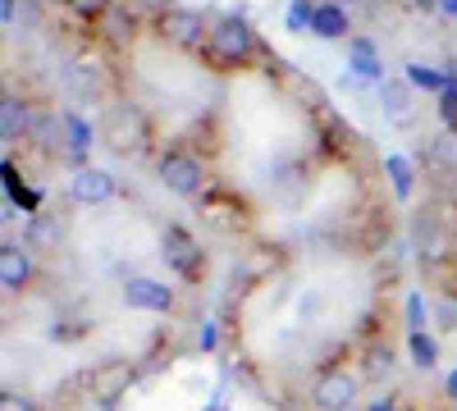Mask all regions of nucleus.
<instances>
[{"label":"nucleus","mask_w":457,"mask_h":411,"mask_svg":"<svg viewBox=\"0 0 457 411\" xmlns=\"http://www.w3.org/2000/svg\"><path fill=\"white\" fill-rule=\"evenodd\" d=\"M407 348H411V361L421 366V370H430V366L439 361V348H435V339H430V333H411V339H407Z\"/></svg>","instance_id":"19"},{"label":"nucleus","mask_w":457,"mask_h":411,"mask_svg":"<svg viewBox=\"0 0 457 411\" xmlns=\"http://www.w3.org/2000/svg\"><path fill=\"white\" fill-rule=\"evenodd\" d=\"M348 69L361 83H385V60H379V51L366 42V37H353L348 42Z\"/></svg>","instance_id":"12"},{"label":"nucleus","mask_w":457,"mask_h":411,"mask_svg":"<svg viewBox=\"0 0 457 411\" xmlns=\"http://www.w3.org/2000/svg\"><path fill=\"white\" fill-rule=\"evenodd\" d=\"M28 279H32V256H28V247L5 242V247H0V288L19 292V288H28Z\"/></svg>","instance_id":"9"},{"label":"nucleus","mask_w":457,"mask_h":411,"mask_svg":"<svg viewBox=\"0 0 457 411\" xmlns=\"http://www.w3.org/2000/svg\"><path fill=\"white\" fill-rule=\"evenodd\" d=\"M379 110L389 124H407L411 119V87L407 83H379Z\"/></svg>","instance_id":"13"},{"label":"nucleus","mask_w":457,"mask_h":411,"mask_svg":"<svg viewBox=\"0 0 457 411\" xmlns=\"http://www.w3.org/2000/svg\"><path fill=\"white\" fill-rule=\"evenodd\" d=\"M252 28L243 23V19H220L215 28H211V46H215V55L220 60H247L252 55Z\"/></svg>","instance_id":"5"},{"label":"nucleus","mask_w":457,"mask_h":411,"mask_svg":"<svg viewBox=\"0 0 457 411\" xmlns=\"http://www.w3.org/2000/svg\"><path fill=\"white\" fill-rule=\"evenodd\" d=\"M156 178L179 197H197L206 188V165L197 156H187V152H165L156 160Z\"/></svg>","instance_id":"1"},{"label":"nucleus","mask_w":457,"mask_h":411,"mask_svg":"<svg viewBox=\"0 0 457 411\" xmlns=\"http://www.w3.org/2000/svg\"><path fill=\"white\" fill-rule=\"evenodd\" d=\"M403 83L407 87H416V92H448V69L439 73V69H430V64H407V73H403Z\"/></svg>","instance_id":"15"},{"label":"nucleus","mask_w":457,"mask_h":411,"mask_svg":"<svg viewBox=\"0 0 457 411\" xmlns=\"http://www.w3.org/2000/svg\"><path fill=\"white\" fill-rule=\"evenodd\" d=\"M0 23L14 28V0H0Z\"/></svg>","instance_id":"25"},{"label":"nucleus","mask_w":457,"mask_h":411,"mask_svg":"<svg viewBox=\"0 0 457 411\" xmlns=\"http://www.w3.org/2000/svg\"><path fill=\"white\" fill-rule=\"evenodd\" d=\"M312 398H316L320 411H353L357 380L348 375V370H325V375L316 380V389H312Z\"/></svg>","instance_id":"4"},{"label":"nucleus","mask_w":457,"mask_h":411,"mask_svg":"<svg viewBox=\"0 0 457 411\" xmlns=\"http://www.w3.org/2000/svg\"><path fill=\"white\" fill-rule=\"evenodd\" d=\"M312 32L320 37V42H334V37H348V14H343L338 5H316V14H312Z\"/></svg>","instance_id":"14"},{"label":"nucleus","mask_w":457,"mask_h":411,"mask_svg":"<svg viewBox=\"0 0 457 411\" xmlns=\"http://www.w3.org/2000/svg\"><path fill=\"white\" fill-rule=\"evenodd\" d=\"M370 411H394V398H379V402H375Z\"/></svg>","instance_id":"27"},{"label":"nucleus","mask_w":457,"mask_h":411,"mask_svg":"<svg viewBox=\"0 0 457 411\" xmlns=\"http://www.w3.org/2000/svg\"><path fill=\"white\" fill-rule=\"evenodd\" d=\"M64 137H69V152L83 156L87 146H92V124L83 115H73V110H64Z\"/></svg>","instance_id":"18"},{"label":"nucleus","mask_w":457,"mask_h":411,"mask_svg":"<svg viewBox=\"0 0 457 411\" xmlns=\"http://www.w3.org/2000/svg\"><path fill=\"white\" fill-rule=\"evenodd\" d=\"M312 14H316L312 0H293V5H288V28L293 32H312Z\"/></svg>","instance_id":"20"},{"label":"nucleus","mask_w":457,"mask_h":411,"mask_svg":"<svg viewBox=\"0 0 457 411\" xmlns=\"http://www.w3.org/2000/svg\"><path fill=\"white\" fill-rule=\"evenodd\" d=\"M385 174H389V183H394V197L398 201H407L411 197V160L407 156H385Z\"/></svg>","instance_id":"17"},{"label":"nucleus","mask_w":457,"mask_h":411,"mask_svg":"<svg viewBox=\"0 0 457 411\" xmlns=\"http://www.w3.org/2000/svg\"><path fill=\"white\" fill-rule=\"evenodd\" d=\"M69 10H79V14H105L110 10V0H64Z\"/></svg>","instance_id":"22"},{"label":"nucleus","mask_w":457,"mask_h":411,"mask_svg":"<svg viewBox=\"0 0 457 411\" xmlns=\"http://www.w3.org/2000/svg\"><path fill=\"white\" fill-rule=\"evenodd\" d=\"M60 242H64V219H60V215H46V210H37V215L28 219L23 247H28V251H55Z\"/></svg>","instance_id":"11"},{"label":"nucleus","mask_w":457,"mask_h":411,"mask_svg":"<svg viewBox=\"0 0 457 411\" xmlns=\"http://www.w3.org/2000/svg\"><path fill=\"white\" fill-rule=\"evenodd\" d=\"M416 5H439V0H416Z\"/></svg>","instance_id":"29"},{"label":"nucleus","mask_w":457,"mask_h":411,"mask_svg":"<svg viewBox=\"0 0 457 411\" xmlns=\"http://www.w3.org/2000/svg\"><path fill=\"white\" fill-rule=\"evenodd\" d=\"M124 307L165 316V311L174 307V288H165L161 279H129V284H124Z\"/></svg>","instance_id":"6"},{"label":"nucleus","mask_w":457,"mask_h":411,"mask_svg":"<svg viewBox=\"0 0 457 411\" xmlns=\"http://www.w3.org/2000/svg\"><path fill=\"white\" fill-rule=\"evenodd\" d=\"M448 393L457 398V370H448Z\"/></svg>","instance_id":"28"},{"label":"nucleus","mask_w":457,"mask_h":411,"mask_svg":"<svg viewBox=\"0 0 457 411\" xmlns=\"http://www.w3.org/2000/svg\"><path fill=\"white\" fill-rule=\"evenodd\" d=\"M161 32L170 37L174 46H202V37H211V28L202 23L197 10H179V5L161 14Z\"/></svg>","instance_id":"8"},{"label":"nucleus","mask_w":457,"mask_h":411,"mask_svg":"<svg viewBox=\"0 0 457 411\" xmlns=\"http://www.w3.org/2000/svg\"><path fill=\"white\" fill-rule=\"evenodd\" d=\"M0 411H32V402L19 398V393H5V398H0Z\"/></svg>","instance_id":"24"},{"label":"nucleus","mask_w":457,"mask_h":411,"mask_svg":"<svg viewBox=\"0 0 457 411\" xmlns=\"http://www.w3.org/2000/svg\"><path fill=\"white\" fill-rule=\"evenodd\" d=\"M105 146H114V152H133V146L146 142V124L133 105H114L110 115H105V128H101Z\"/></svg>","instance_id":"3"},{"label":"nucleus","mask_w":457,"mask_h":411,"mask_svg":"<svg viewBox=\"0 0 457 411\" xmlns=\"http://www.w3.org/2000/svg\"><path fill=\"white\" fill-rule=\"evenodd\" d=\"M69 197L79 206H101V201L114 197V178L105 169H96V165H83L79 174L69 178Z\"/></svg>","instance_id":"7"},{"label":"nucleus","mask_w":457,"mask_h":411,"mask_svg":"<svg viewBox=\"0 0 457 411\" xmlns=\"http://www.w3.org/2000/svg\"><path fill=\"white\" fill-rule=\"evenodd\" d=\"M439 320L448 329H457V297H444V302H439Z\"/></svg>","instance_id":"23"},{"label":"nucleus","mask_w":457,"mask_h":411,"mask_svg":"<svg viewBox=\"0 0 457 411\" xmlns=\"http://www.w3.org/2000/svg\"><path fill=\"white\" fill-rule=\"evenodd\" d=\"M439 10H444L448 19H457V0H439Z\"/></svg>","instance_id":"26"},{"label":"nucleus","mask_w":457,"mask_h":411,"mask_svg":"<svg viewBox=\"0 0 457 411\" xmlns=\"http://www.w3.org/2000/svg\"><path fill=\"white\" fill-rule=\"evenodd\" d=\"M161 256H165V266H174L183 279L202 275V247H197L193 234H183L179 224H170V229L161 234Z\"/></svg>","instance_id":"2"},{"label":"nucleus","mask_w":457,"mask_h":411,"mask_svg":"<svg viewBox=\"0 0 457 411\" xmlns=\"http://www.w3.org/2000/svg\"><path fill=\"white\" fill-rule=\"evenodd\" d=\"M23 128H28V110H23V101H19V96H5V101H0V137L14 142Z\"/></svg>","instance_id":"16"},{"label":"nucleus","mask_w":457,"mask_h":411,"mask_svg":"<svg viewBox=\"0 0 457 411\" xmlns=\"http://www.w3.org/2000/svg\"><path fill=\"white\" fill-rule=\"evenodd\" d=\"M407 333H426V302H421V292H407Z\"/></svg>","instance_id":"21"},{"label":"nucleus","mask_w":457,"mask_h":411,"mask_svg":"<svg viewBox=\"0 0 457 411\" xmlns=\"http://www.w3.org/2000/svg\"><path fill=\"white\" fill-rule=\"evenodd\" d=\"M64 92H69L73 101L92 105V101L101 96V73H96V64H87V60L64 64Z\"/></svg>","instance_id":"10"}]
</instances>
